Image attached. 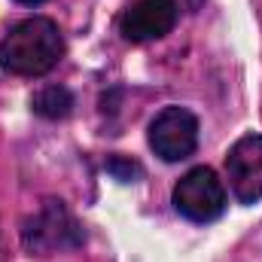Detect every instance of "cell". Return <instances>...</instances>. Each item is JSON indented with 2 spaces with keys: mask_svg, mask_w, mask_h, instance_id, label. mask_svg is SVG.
I'll list each match as a JSON object with an SVG mask.
<instances>
[{
  "mask_svg": "<svg viewBox=\"0 0 262 262\" xmlns=\"http://www.w3.org/2000/svg\"><path fill=\"white\" fill-rule=\"evenodd\" d=\"M171 201L180 216H186L192 223H213L226 210V186L216 177V171L201 165V168L186 171L177 180Z\"/></svg>",
  "mask_w": 262,
  "mask_h": 262,
  "instance_id": "3957f363",
  "label": "cell"
},
{
  "mask_svg": "<svg viewBox=\"0 0 262 262\" xmlns=\"http://www.w3.org/2000/svg\"><path fill=\"white\" fill-rule=\"evenodd\" d=\"M226 177L232 195L241 204H256L262 198V134H244L232 143L226 156Z\"/></svg>",
  "mask_w": 262,
  "mask_h": 262,
  "instance_id": "5b68a950",
  "label": "cell"
},
{
  "mask_svg": "<svg viewBox=\"0 0 262 262\" xmlns=\"http://www.w3.org/2000/svg\"><path fill=\"white\" fill-rule=\"evenodd\" d=\"M107 171H110L116 180H122V183H131V180L140 177V165H137V162H128V159H122V156H113V159L107 162Z\"/></svg>",
  "mask_w": 262,
  "mask_h": 262,
  "instance_id": "ba28073f",
  "label": "cell"
},
{
  "mask_svg": "<svg viewBox=\"0 0 262 262\" xmlns=\"http://www.w3.org/2000/svg\"><path fill=\"white\" fill-rule=\"evenodd\" d=\"M31 110L43 119H64L73 110V95L64 85H46L31 98Z\"/></svg>",
  "mask_w": 262,
  "mask_h": 262,
  "instance_id": "52a82bcc",
  "label": "cell"
},
{
  "mask_svg": "<svg viewBox=\"0 0 262 262\" xmlns=\"http://www.w3.org/2000/svg\"><path fill=\"white\" fill-rule=\"evenodd\" d=\"M64 37L52 18L34 15L6 31L0 40V67L12 76H43L61 61Z\"/></svg>",
  "mask_w": 262,
  "mask_h": 262,
  "instance_id": "6da1fadb",
  "label": "cell"
},
{
  "mask_svg": "<svg viewBox=\"0 0 262 262\" xmlns=\"http://www.w3.org/2000/svg\"><path fill=\"white\" fill-rule=\"evenodd\" d=\"M21 244L31 256H49L82 244V229L64 207V201H46L21 229Z\"/></svg>",
  "mask_w": 262,
  "mask_h": 262,
  "instance_id": "7a4b0ae2",
  "label": "cell"
},
{
  "mask_svg": "<svg viewBox=\"0 0 262 262\" xmlns=\"http://www.w3.org/2000/svg\"><path fill=\"white\" fill-rule=\"evenodd\" d=\"M149 146L165 162H183L198 146V119L183 107H165L149 122Z\"/></svg>",
  "mask_w": 262,
  "mask_h": 262,
  "instance_id": "277c9868",
  "label": "cell"
},
{
  "mask_svg": "<svg viewBox=\"0 0 262 262\" xmlns=\"http://www.w3.org/2000/svg\"><path fill=\"white\" fill-rule=\"evenodd\" d=\"M177 3V9H186V12H195L198 6L204 3V0H174Z\"/></svg>",
  "mask_w": 262,
  "mask_h": 262,
  "instance_id": "9c48e42d",
  "label": "cell"
},
{
  "mask_svg": "<svg viewBox=\"0 0 262 262\" xmlns=\"http://www.w3.org/2000/svg\"><path fill=\"white\" fill-rule=\"evenodd\" d=\"M15 3H25V6H37V3H43V0H15Z\"/></svg>",
  "mask_w": 262,
  "mask_h": 262,
  "instance_id": "30bf717a",
  "label": "cell"
},
{
  "mask_svg": "<svg viewBox=\"0 0 262 262\" xmlns=\"http://www.w3.org/2000/svg\"><path fill=\"white\" fill-rule=\"evenodd\" d=\"M177 12L174 0H134L119 21V31L128 43L162 40L177 25Z\"/></svg>",
  "mask_w": 262,
  "mask_h": 262,
  "instance_id": "8992f818",
  "label": "cell"
}]
</instances>
